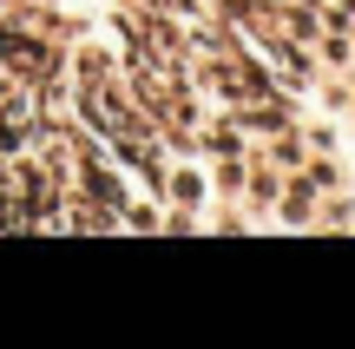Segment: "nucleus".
<instances>
[{"instance_id": "1", "label": "nucleus", "mask_w": 355, "mask_h": 349, "mask_svg": "<svg viewBox=\"0 0 355 349\" xmlns=\"http://www.w3.org/2000/svg\"><path fill=\"white\" fill-rule=\"evenodd\" d=\"M277 205H283V218H296V224H303V218H316V185H309V178L283 185V191H277Z\"/></svg>"}, {"instance_id": "2", "label": "nucleus", "mask_w": 355, "mask_h": 349, "mask_svg": "<svg viewBox=\"0 0 355 349\" xmlns=\"http://www.w3.org/2000/svg\"><path fill=\"white\" fill-rule=\"evenodd\" d=\"M243 191H250V205H257V211H263V205H277V191H283V185H277V165H250Z\"/></svg>"}, {"instance_id": "3", "label": "nucleus", "mask_w": 355, "mask_h": 349, "mask_svg": "<svg viewBox=\"0 0 355 349\" xmlns=\"http://www.w3.org/2000/svg\"><path fill=\"white\" fill-rule=\"evenodd\" d=\"M309 185H316V191H343V158H329V152H316V158H309Z\"/></svg>"}, {"instance_id": "4", "label": "nucleus", "mask_w": 355, "mask_h": 349, "mask_svg": "<svg viewBox=\"0 0 355 349\" xmlns=\"http://www.w3.org/2000/svg\"><path fill=\"white\" fill-rule=\"evenodd\" d=\"M316 60H322V66H355V40L322 33V40H316Z\"/></svg>"}, {"instance_id": "5", "label": "nucleus", "mask_w": 355, "mask_h": 349, "mask_svg": "<svg viewBox=\"0 0 355 349\" xmlns=\"http://www.w3.org/2000/svg\"><path fill=\"white\" fill-rule=\"evenodd\" d=\"M316 224H329V231H355V198H329V205H316Z\"/></svg>"}, {"instance_id": "6", "label": "nucleus", "mask_w": 355, "mask_h": 349, "mask_svg": "<svg viewBox=\"0 0 355 349\" xmlns=\"http://www.w3.org/2000/svg\"><path fill=\"white\" fill-rule=\"evenodd\" d=\"M237 126H250V132H283V126H290V112H283V105H250Z\"/></svg>"}, {"instance_id": "7", "label": "nucleus", "mask_w": 355, "mask_h": 349, "mask_svg": "<svg viewBox=\"0 0 355 349\" xmlns=\"http://www.w3.org/2000/svg\"><path fill=\"white\" fill-rule=\"evenodd\" d=\"M198 198H204L198 171H171V205H178V211H191V205H198Z\"/></svg>"}, {"instance_id": "8", "label": "nucleus", "mask_w": 355, "mask_h": 349, "mask_svg": "<svg viewBox=\"0 0 355 349\" xmlns=\"http://www.w3.org/2000/svg\"><path fill=\"white\" fill-rule=\"evenodd\" d=\"M270 165H303V145H296V139H277V145H270Z\"/></svg>"}, {"instance_id": "9", "label": "nucleus", "mask_w": 355, "mask_h": 349, "mask_svg": "<svg viewBox=\"0 0 355 349\" xmlns=\"http://www.w3.org/2000/svg\"><path fill=\"white\" fill-rule=\"evenodd\" d=\"M283 20H290V33H303V40H316V13H309V7H290V13H283Z\"/></svg>"}, {"instance_id": "10", "label": "nucleus", "mask_w": 355, "mask_h": 349, "mask_svg": "<svg viewBox=\"0 0 355 349\" xmlns=\"http://www.w3.org/2000/svg\"><path fill=\"white\" fill-rule=\"evenodd\" d=\"M336 7V20H355V0H329Z\"/></svg>"}, {"instance_id": "11", "label": "nucleus", "mask_w": 355, "mask_h": 349, "mask_svg": "<svg viewBox=\"0 0 355 349\" xmlns=\"http://www.w3.org/2000/svg\"><path fill=\"white\" fill-rule=\"evenodd\" d=\"M349 105H355V99H349Z\"/></svg>"}]
</instances>
